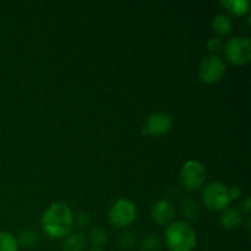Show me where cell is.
Masks as SVG:
<instances>
[{
    "label": "cell",
    "mask_w": 251,
    "mask_h": 251,
    "mask_svg": "<svg viewBox=\"0 0 251 251\" xmlns=\"http://www.w3.org/2000/svg\"><path fill=\"white\" fill-rule=\"evenodd\" d=\"M88 251H103L102 249H91V250H88Z\"/></svg>",
    "instance_id": "cb8c5ba5"
},
{
    "label": "cell",
    "mask_w": 251,
    "mask_h": 251,
    "mask_svg": "<svg viewBox=\"0 0 251 251\" xmlns=\"http://www.w3.org/2000/svg\"><path fill=\"white\" fill-rule=\"evenodd\" d=\"M151 217L159 226L171 225L176 217V207L171 201L161 200L152 207Z\"/></svg>",
    "instance_id": "9c48e42d"
},
{
    "label": "cell",
    "mask_w": 251,
    "mask_h": 251,
    "mask_svg": "<svg viewBox=\"0 0 251 251\" xmlns=\"http://www.w3.org/2000/svg\"><path fill=\"white\" fill-rule=\"evenodd\" d=\"M220 222H221V226H222L225 229L234 230L242 225L243 218H242V215H240V212L237 210V208L228 207L223 211L222 216H221L220 218Z\"/></svg>",
    "instance_id": "30bf717a"
},
{
    "label": "cell",
    "mask_w": 251,
    "mask_h": 251,
    "mask_svg": "<svg viewBox=\"0 0 251 251\" xmlns=\"http://www.w3.org/2000/svg\"><path fill=\"white\" fill-rule=\"evenodd\" d=\"M38 234L33 229H24L17 235V245L22 248H33L38 243Z\"/></svg>",
    "instance_id": "5bb4252c"
},
{
    "label": "cell",
    "mask_w": 251,
    "mask_h": 251,
    "mask_svg": "<svg viewBox=\"0 0 251 251\" xmlns=\"http://www.w3.org/2000/svg\"><path fill=\"white\" fill-rule=\"evenodd\" d=\"M173 125V119L166 112H156L147 118L142 126V134L146 136H163Z\"/></svg>",
    "instance_id": "ba28073f"
},
{
    "label": "cell",
    "mask_w": 251,
    "mask_h": 251,
    "mask_svg": "<svg viewBox=\"0 0 251 251\" xmlns=\"http://www.w3.org/2000/svg\"><path fill=\"white\" fill-rule=\"evenodd\" d=\"M74 221H75L76 226H77L78 228H81V229H85V228H87L88 226H90L91 216H90V213H87V212H78L77 215H76L75 220Z\"/></svg>",
    "instance_id": "ffe728a7"
},
{
    "label": "cell",
    "mask_w": 251,
    "mask_h": 251,
    "mask_svg": "<svg viewBox=\"0 0 251 251\" xmlns=\"http://www.w3.org/2000/svg\"><path fill=\"white\" fill-rule=\"evenodd\" d=\"M225 74L226 64L217 55L206 56L199 66V77L202 82L208 85L220 82L225 77Z\"/></svg>",
    "instance_id": "52a82bcc"
},
{
    "label": "cell",
    "mask_w": 251,
    "mask_h": 251,
    "mask_svg": "<svg viewBox=\"0 0 251 251\" xmlns=\"http://www.w3.org/2000/svg\"><path fill=\"white\" fill-rule=\"evenodd\" d=\"M42 229L49 239H63L70 234L74 216L66 203L54 202L42 215Z\"/></svg>",
    "instance_id": "6da1fadb"
},
{
    "label": "cell",
    "mask_w": 251,
    "mask_h": 251,
    "mask_svg": "<svg viewBox=\"0 0 251 251\" xmlns=\"http://www.w3.org/2000/svg\"><path fill=\"white\" fill-rule=\"evenodd\" d=\"M221 5L237 16H242L249 11V1L247 0H227V1H221Z\"/></svg>",
    "instance_id": "9a60e30c"
},
{
    "label": "cell",
    "mask_w": 251,
    "mask_h": 251,
    "mask_svg": "<svg viewBox=\"0 0 251 251\" xmlns=\"http://www.w3.org/2000/svg\"><path fill=\"white\" fill-rule=\"evenodd\" d=\"M108 217L110 225L115 228H126L132 225L136 218V206L132 201L119 199L112 205Z\"/></svg>",
    "instance_id": "8992f818"
},
{
    "label": "cell",
    "mask_w": 251,
    "mask_h": 251,
    "mask_svg": "<svg viewBox=\"0 0 251 251\" xmlns=\"http://www.w3.org/2000/svg\"><path fill=\"white\" fill-rule=\"evenodd\" d=\"M0 251H19L16 238L7 232H0Z\"/></svg>",
    "instance_id": "ac0fdd59"
},
{
    "label": "cell",
    "mask_w": 251,
    "mask_h": 251,
    "mask_svg": "<svg viewBox=\"0 0 251 251\" xmlns=\"http://www.w3.org/2000/svg\"><path fill=\"white\" fill-rule=\"evenodd\" d=\"M118 245L123 250H134L139 247V239L136 234L131 232L120 233L118 235Z\"/></svg>",
    "instance_id": "2e32d148"
},
{
    "label": "cell",
    "mask_w": 251,
    "mask_h": 251,
    "mask_svg": "<svg viewBox=\"0 0 251 251\" xmlns=\"http://www.w3.org/2000/svg\"><path fill=\"white\" fill-rule=\"evenodd\" d=\"M242 208H243V211L247 213V215H250V212H251V199L250 198L245 199L244 202H243V205H242Z\"/></svg>",
    "instance_id": "603a6c76"
},
{
    "label": "cell",
    "mask_w": 251,
    "mask_h": 251,
    "mask_svg": "<svg viewBox=\"0 0 251 251\" xmlns=\"http://www.w3.org/2000/svg\"><path fill=\"white\" fill-rule=\"evenodd\" d=\"M180 212L188 220H196L200 215V206L194 198H185L181 201Z\"/></svg>",
    "instance_id": "4fadbf2b"
},
{
    "label": "cell",
    "mask_w": 251,
    "mask_h": 251,
    "mask_svg": "<svg viewBox=\"0 0 251 251\" xmlns=\"http://www.w3.org/2000/svg\"><path fill=\"white\" fill-rule=\"evenodd\" d=\"M233 27V22L230 16L227 14H218L212 21V28L218 36L223 37L230 33Z\"/></svg>",
    "instance_id": "7c38bea8"
},
{
    "label": "cell",
    "mask_w": 251,
    "mask_h": 251,
    "mask_svg": "<svg viewBox=\"0 0 251 251\" xmlns=\"http://www.w3.org/2000/svg\"><path fill=\"white\" fill-rule=\"evenodd\" d=\"M179 180L185 190H199L206 180L205 166L199 161L185 162L179 173Z\"/></svg>",
    "instance_id": "5b68a950"
},
{
    "label": "cell",
    "mask_w": 251,
    "mask_h": 251,
    "mask_svg": "<svg viewBox=\"0 0 251 251\" xmlns=\"http://www.w3.org/2000/svg\"><path fill=\"white\" fill-rule=\"evenodd\" d=\"M164 240L169 251H193L196 247V233L189 223L172 222L164 233Z\"/></svg>",
    "instance_id": "7a4b0ae2"
},
{
    "label": "cell",
    "mask_w": 251,
    "mask_h": 251,
    "mask_svg": "<svg viewBox=\"0 0 251 251\" xmlns=\"http://www.w3.org/2000/svg\"><path fill=\"white\" fill-rule=\"evenodd\" d=\"M202 201L211 211H225L230 203L228 188L220 181L207 184L202 191Z\"/></svg>",
    "instance_id": "277c9868"
},
{
    "label": "cell",
    "mask_w": 251,
    "mask_h": 251,
    "mask_svg": "<svg viewBox=\"0 0 251 251\" xmlns=\"http://www.w3.org/2000/svg\"><path fill=\"white\" fill-rule=\"evenodd\" d=\"M207 49L210 51V55H216L222 49V42H221V39L218 37L210 38V41L207 42Z\"/></svg>",
    "instance_id": "44dd1931"
},
{
    "label": "cell",
    "mask_w": 251,
    "mask_h": 251,
    "mask_svg": "<svg viewBox=\"0 0 251 251\" xmlns=\"http://www.w3.org/2000/svg\"><path fill=\"white\" fill-rule=\"evenodd\" d=\"M87 244L85 235L81 233H73L69 234L68 237L64 238V243L61 245L63 251H83Z\"/></svg>",
    "instance_id": "8fae6325"
},
{
    "label": "cell",
    "mask_w": 251,
    "mask_h": 251,
    "mask_svg": "<svg viewBox=\"0 0 251 251\" xmlns=\"http://www.w3.org/2000/svg\"><path fill=\"white\" fill-rule=\"evenodd\" d=\"M225 55L234 65H245L251 59V39L249 37H232L225 44Z\"/></svg>",
    "instance_id": "3957f363"
},
{
    "label": "cell",
    "mask_w": 251,
    "mask_h": 251,
    "mask_svg": "<svg viewBox=\"0 0 251 251\" xmlns=\"http://www.w3.org/2000/svg\"><path fill=\"white\" fill-rule=\"evenodd\" d=\"M228 194H229L230 200H235V199H239L242 196L243 191L239 186H233L232 189H228Z\"/></svg>",
    "instance_id": "7402d4cb"
},
{
    "label": "cell",
    "mask_w": 251,
    "mask_h": 251,
    "mask_svg": "<svg viewBox=\"0 0 251 251\" xmlns=\"http://www.w3.org/2000/svg\"><path fill=\"white\" fill-rule=\"evenodd\" d=\"M108 242V233L103 228H95L90 233V243L93 249H100L103 245L107 244Z\"/></svg>",
    "instance_id": "e0dca14e"
},
{
    "label": "cell",
    "mask_w": 251,
    "mask_h": 251,
    "mask_svg": "<svg viewBox=\"0 0 251 251\" xmlns=\"http://www.w3.org/2000/svg\"><path fill=\"white\" fill-rule=\"evenodd\" d=\"M159 248H161V238L157 234H150L142 240L140 245L141 251H158Z\"/></svg>",
    "instance_id": "d6986e66"
}]
</instances>
